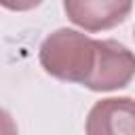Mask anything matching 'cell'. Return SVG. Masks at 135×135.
I'll return each instance as SVG.
<instances>
[{
  "label": "cell",
  "instance_id": "277c9868",
  "mask_svg": "<svg viewBox=\"0 0 135 135\" xmlns=\"http://www.w3.org/2000/svg\"><path fill=\"white\" fill-rule=\"evenodd\" d=\"M0 2L8 11H30V8L38 6L42 0H0Z\"/></svg>",
  "mask_w": 135,
  "mask_h": 135
},
{
  "label": "cell",
  "instance_id": "3957f363",
  "mask_svg": "<svg viewBox=\"0 0 135 135\" xmlns=\"http://www.w3.org/2000/svg\"><path fill=\"white\" fill-rule=\"evenodd\" d=\"M84 129L89 135H135V99L110 97L97 101Z\"/></svg>",
  "mask_w": 135,
  "mask_h": 135
},
{
  "label": "cell",
  "instance_id": "7a4b0ae2",
  "mask_svg": "<svg viewBox=\"0 0 135 135\" xmlns=\"http://www.w3.org/2000/svg\"><path fill=\"white\" fill-rule=\"evenodd\" d=\"M133 0H63L65 15L86 32L112 30L127 19Z\"/></svg>",
  "mask_w": 135,
  "mask_h": 135
},
{
  "label": "cell",
  "instance_id": "6da1fadb",
  "mask_svg": "<svg viewBox=\"0 0 135 135\" xmlns=\"http://www.w3.org/2000/svg\"><path fill=\"white\" fill-rule=\"evenodd\" d=\"M105 44L108 40H93L76 30L61 27L44 38L40 46V63L46 74L95 91Z\"/></svg>",
  "mask_w": 135,
  "mask_h": 135
}]
</instances>
